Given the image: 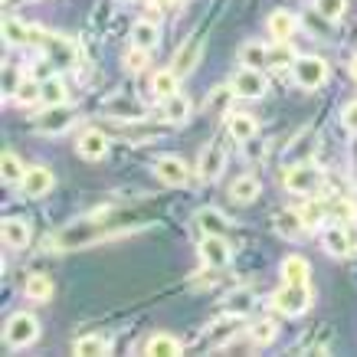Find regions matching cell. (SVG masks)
I'll return each mask as SVG.
<instances>
[{
	"instance_id": "1",
	"label": "cell",
	"mask_w": 357,
	"mask_h": 357,
	"mask_svg": "<svg viewBox=\"0 0 357 357\" xmlns=\"http://www.w3.org/2000/svg\"><path fill=\"white\" fill-rule=\"evenodd\" d=\"M272 305H275V312L289 314V318H298L312 308V289H308V282H285L279 292L272 295Z\"/></svg>"
},
{
	"instance_id": "2",
	"label": "cell",
	"mask_w": 357,
	"mask_h": 357,
	"mask_svg": "<svg viewBox=\"0 0 357 357\" xmlns=\"http://www.w3.org/2000/svg\"><path fill=\"white\" fill-rule=\"evenodd\" d=\"M40 337V321L33 318L30 312H13L10 318H7V325H3V341H7V347H30L33 341Z\"/></svg>"
},
{
	"instance_id": "3",
	"label": "cell",
	"mask_w": 357,
	"mask_h": 357,
	"mask_svg": "<svg viewBox=\"0 0 357 357\" xmlns=\"http://www.w3.org/2000/svg\"><path fill=\"white\" fill-rule=\"evenodd\" d=\"M282 184L289 187L292 194L298 197H308L321 187V171L314 167L312 161H302V164H289V171L282 174Z\"/></svg>"
},
{
	"instance_id": "4",
	"label": "cell",
	"mask_w": 357,
	"mask_h": 357,
	"mask_svg": "<svg viewBox=\"0 0 357 357\" xmlns=\"http://www.w3.org/2000/svg\"><path fill=\"white\" fill-rule=\"evenodd\" d=\"M292 76L298 89H321L328 82V63L321 56H298L292 66Z\"/></svg>"
},
{
	"instance_id": "5",
	"label": "cell",
	"mask_w": 357,
	"mask_h": 357,
	"mask_svg": "<svg viewBox=\"0 0 357 357\" xmlns=\"http://www.w3.org/2000/svg\"><path fill=\"white\" fill-rule=\"evenodd\" d=\"M223 171H227V148H223L220 141L204 144V151H200V158H197V177L206 181V184H213Z\"/></svg>"
},
{
	"instance_id": "6",
	"label": "cell",
	"mask_w": 357,
	"mask_h": 357,
	"mask_svg": "<svg viewBox=\"0 0 357 357\" xmlns=\"http://www.w3.org/2000/svg\"><path fill=\"white\" fill-rule=\"evenodd\" d=\"M3 40L10 46H43L46 30L23 23L20 17H7V20H3Z\"/></svg>"
},
{
	"instance_id": "7",
	"label": "cell",
	"mask_w": 357,
	"mask_h": 357,
	"mask_svg": "<svg viewBox=\"0 0 357 357\" xmlns=\"http://www.w3.org/2000/svg\"><path fill=\"white\" fill-rule=\"evenodd\" d=\"M229 86H233V92H236L239 98H262L269 92V82L262 76V69H249V66L236 69V76H233Z\"/></svg>"
},
{
	"instance_id": "8",
	"label": "cell",
	"mask_w": 357,
	"mask_h": 357,
	"mask_svg": "<svg viewBox=\"0 0 357 357\" xmlns=\"http://www.w3.org/2000/svg\"><path fill=\"white\" fill-rule=\"evenodd\" d=\"M73 121H76V115H73L69 105H46L43 115H36L33 128L40 131V135H63Z\"/></svg>"
},
{
	"instance_id": "9",
	"label": "cell",
	"mask_w": 357,
	"mask_h": 357,
	"mask_svg": "<svg viewBox=\"0 0 357 357\" xmlns=\"http://www.w3.org/2000/svg\"><path fill=\"white\" fill-rule=\"evenodd\" d=\"M154 174H158V181L167 187H184L190 184V167H187L177 154H164V158H158V164H154Z\"/></svg>"
},
{
	"instance_id": "10",
	"label": "cell",
	"mask_w": 357,
	"mask_h": 357,
	"mask_svg": "<svg viewBox=\"0 0 357 357\" xmlns=\"http://www.w3.org/2000/svg\"><path fill=\"white\" fill-rule=\"evenodd\" d=\"M56 187V177L50 167H43V164H33V167H26V177H23V197H30V200H40V197H46L50 190Z\"/></svg>"
},
{
	"instance_id": "11",
	"label": "cell",
	"mask_w": 357,
	"mask_h": 357,
	"mask_svg": "<svg viewBox=\"0 0 357 357\" xmlns=\"http://www.w3.org/2000/svg\"><path fill=\"white\" fill-rule=\"evenodd\" d=\"M200 259L210 266V269H227L229 259H233V249H229L227 236H204L200 239Z\"/></svg>"
},
{
	"instance_id": "12",
	"label": "cell",
	"mask_w": 357,
	"mask_h": 357,
	"mask_svg": "<svg viewBox=\"0 0 357 357\" xmlns=\"http://www.w3.org/2000/svg\"><path fill=\"white\" fill-rule=\"evenodd\" d=\"M76 154L82 161H102V158L109 154V138H105V131L86 128L76 141Z\"/></svg>"
},
{
	"instance_id": "13",
	"label": "cell",
	"mask_w": 357,
	"mask_h": 357,
	"mask_svg": "<svg viewBox=\"0 0 357 357\" xmlns=\"http://www.w3.org/2000/svg\"><path fill=\"white\" fill-rule=\"evenodd\" d=\"M96 236H98V227L92 223V220H82V223H73L69 229H63V233L56 236V246L59 249H79V246H86V243H92Z\"/></svg>"
},
{
	"instance_id": "14",
	"label": "cell",
	"mask_w": 357,
	"mask_h": 357,
	"mask_svg": "<svg viewBox=\"0 0 357 357\" xmlns=\"http://www.w3.org/2000/svg\"><path fill=\"white\" fill-rule=\"evenodd\" d=\"M321 246H325L331 256H347V252H354V236H351L344 227L331 223V227L321 229Z\"/></svg>"
},
{
	"instance_id": "15",
	"label": "cell",
	"mask_w": 357,
	"mask_h": 357,
	"mask_svg": "<svg viewBox=\"0 0 357 357\" xmlns=\"http://www.w3.org/2000/svg\"><path fill=\"white\" fill-rule=\"evenodd\" d=\"M266 26H269V36L275 40V43H289L292 33L298 30V17H295L292 10H272Z\"/></svg>"
},
{
	"instance_id": "16",
	"label": "cell",
	"mask_w": 357,
	"mask_h": 357,
	"mask_svg": "<svg viewBox=\"0 0 357 357\" xmlns=\"http://www.w3.org/2000/svg\"><path fill=\"white\" fill-rule=\"evenodd\" d=\"M227 131H229V138H233V141L246 144V141L256 138L259 125H256V119H252L249 112H229V115H227Z\"/></svg>"
},
{
	"instance_id": "17",
	"label": "cell",
	"mask_w": 357,
	"mask_h": 357,
	"mask_svg": "<svg viewBox=\"0 0 357 357\" xmlns=\"http://www.w3.org/2000/svg\"><path fill=\"white\" fill-rule=\"evenodd\" d=\"M200 56H204V40H187V43L177 50V56H174L171 69L177 73V76H187V73H194L197 69Z\"/></svg>"
},
{
	"instance_id": "18",
	"label": "cell",
	"mask_w": 357,
	"mask_h": 357,
	"mask_svg": "<svg viewBox=\"0 0 357 357\" xmlns=\"http://www.w3.org/2000/svg\"><path fill=\"white\" fill-rule=\"evenodd\" d=\"M308 229V220H305L302 210H279L275 213V233L285 239H298Z\"/></svg>"
},
{
	"instance_id": "19",
	"label": "cell",
	"mask_w": 357,
	"mask_h": 357,
	"mask_svg": "<svg viewBox=\"0 0 357 357\" xmlns=\"http://www.w3.org/2000/svg\"><path fill=\"white\" fill-rule=\"evenodd\" d=\"M197 229L204 233V236H227V229H229V220L220 213V210H213V206H204V210H197V217H194Z\"/></svg>"
},
{
	"instance_id": "20",
	"label": "cell",
	"mask_w": 357,
	"mask_h": 357,
	"mask_svg": "<svg viewBox=\"0 0 357 357\" xmlns=\"http://www.w3.org/2000/svg\"><path fill=\"white\" fill-rule=\"evenodd\" d=\"M158 40H161V26L154 20H148V17H141V20H135V26H131V46H138V50H154L158 46Z\"/></svg>"
},
{
	"instance_id": "21",
	"label": "cell",
	"mask_w": 357,
	"mask_h": 357,
	"mask_svg": "<svg viewBox=\"0 0 357 357\" xmlns=\"http://www.w3.org/2000/svg\"><path fill=\"white\" fill-rule=\"evenodd\" d=\"M105 112H109L112 119H119V121H138V119H144L141 102H135V98H128V96H112L109 102H105Z\"/></svg>"
},
{
	"instance_id": "22",
	"label": "cell",
	"mask_w": 357,
	"mask_h": 357,
	"mask_svg": "<svg viewBox=\"0 0 357 357\" xmlns=\"http://www.w3.org/2000/svg\"><path fill=\"white\" fill-rule=\"evenodd\" d=\"M239 328H243V314L227 312V318H220L217 325L210 328V344H213V347H223L227 341H233V337L239 335Z\"/></svg>"
},
{
	"instance_id": "23",
	"label": "cell",
	"mask_w": 357,
	"mask_h": 357,
	"mask_svg": "<svg viewBox=\"0 0 357 357\" xmlns=\"http://www.w3.org/2000/svg\"><path fill=\"white\" fill-rule=\"evenodd\" d=\"M0 233H3V243H7V246L10 249H23V246H30V223H26V220H20V217H7L3 220V229H0Z\"/></svg>"
},
{
	"instance_id": "24",
	"label": "cell",
	"mask_w": 357,
	"mask_h": 357,
	"mask_svg": "<svg viewBox=\"0 0 357 357\" xmlns=\"http://www.w3.org/2000/svg\"><path fill=\"white\" fill-rule=\"evenodd\" d=\"M43 50H46V56H50L56 66H73V63H76V50H73V43H69V40H63V36L46 33Z\"/></svg>"
},
{
	"instance_id": "25",
	"label": "cell",
	"mask_w": 357,
	"mask_h": 357,
	"mask_svg": "<svg viewBox=\"0 0 357 357\" xmlns=\"http://www.w3.org/2000/svg\"><path fill=\"white\" fill-rule=\"evenodd\" d=\"M23 292H26L30 302L46 305L50 298H53V279H50L46 272H30V275H26V285H23Z\"/></svg>"
},
{
	"instance_id": "26",
	"label": "cell",
	"mask_w": 357,
	"mask_h": 357,
	"mask_svg": "<svg viewBox=\"0 0 357 357\" xmlns=\"http://www.w3.org/2000/svg\"><path fill=\"white\" fill-rule=\"evenodd\" d=\"M262 184H259V177L256 174H243V177H236L233 181V187H229V197H233V204H252L256 197H259Z\"/></svg>"
},
{
	"instance_id": "27",
	"label": "cell",
	"mask_w": 357,
	"mask_h": 357,
	"mask_svg": "<svg viewBox=\"0 0 357 357\" xmlns=\"http://www.w3.org/2000/svg\"><path fill=\"white\" fill-rule=\"evenodd\" d=\"M181 351H184V344L174 335H164V331L161 335H151L144 341V354L148 357H177Z\"/></svg>"
},
{
	"instance_id": "28",
	"label": "cell",
	"mask_w": 357,
	"mask_h": 357,
	"mask_svg": "<svg viewBox=\"0 0 357 357\" xmlns=\"http://www.w3.org/2000/svg\"><path fill=\"white\" fill-rule=\"evenodd\" d=\"M239 66L266 69V66H269V46L259 43V40H246V43L239 46Z\"/></svg>"
},
{
	"instance_id": "29",
	"label": "cell",
	"mask_w": 357,
	"mask_h": 357,
	"mask_svg": "<svg viewBox=\"0 0 357 357\" xmlns=\"http://www.w3.org/2000/svg\"><path fill=\"white\" fill-rule=\"evenodd\" d=\"M164 105V119L171 121V125H184V121H190V112H194V105H190V98L187 96H171L167 102H161Z\"/></svg>"
},
{
	"instance_id": "30",
	"label": "cell",
	"mask_w": 357,
	"mask_h": 357,
	"mask_svg": "<svg viewBox=\"0 0 357 357\" xmlns=\"http://www.w3.org/2000/svg\"><path fill=\"white\" fill-rule=\"evenodd\" d=\"M177 73L174 69H158L151 76V92H154V98L158 102H167L171 96H177Z\"/></svg>"
},
{
	"instance_id": "31",
	"label": "cell",
	"mask_w": 357,
	"mask_h": 357,
	"mask_svg": "<svg viewBox=\"0 0 357 357\" xmlns=\"http://www.w3.org/2000/svg\"><path fill=\"white\" fill-rule=\"evenodd\" d=\"M314 131L312 128H305L298 138H295V148H289V154H285V161L289 164H302V161H312V154H314Z\"/></svg>"
},
{
	"instance_id": "32",
	"label": "cell",
	"mask_w": 357,
	"mask_h": 357,
	"mask_svg": "<svg viewBox=\"0 0 357 357\" xmlns=\"http://www.w3.org/2000/svg\"><path fill=\"white\" fill-rule=\"evenodd\" d=\"M73 351H76V354H86V357H102L112 351V341L102 335H82L76 344H73Z\"/></svg>"
},
{
	"instance_id": "33",
	"label": "cell",
	"mask_w": 357,
	"mask_h": 357,
	"mask_svg": "<svg viewBox=\"0 0 357 357\" xmlns=\"http://www.w3.org/2000/svg\"><path fill=\"white\" fill-rule=\"evenodd\" d=\"M308 275H312V266H308V259L305 256H289V259L282 262V279L285 282H308Z\"/></svg>"
},
{
	"instance_id": "34",
	"label": "cell",
	"mask_w": 357,
	"mask_h": 357,
	"mask_svg": "<svg viewBox=\"0 0 357 357\" xmlns=\"http://www.w3.org/2000/svg\"><path fill=\"white\" fill-rule=\"evenodd\" d=\"M10 96L17 105H33V102H40V96H43V82H36V79L26 76L17 82V89H13Z\"/></svg>"
},
{
	"instance_id": "35",
	"label": "cell",
	"mask_w": 357,
	"mask_h": 357,
	"mask_svg": "<svg viewBox=\"0 0 357 357\" xmlns=\"http://www.w3.org/2000/svg\"><path fill=\"white\" fill-rule=\"evenodd\" d=\"M0 171H3V184H23V177H26V167H23V161L13 151H3Z\"/></svg>"
},
{
	"instance_id": "36",
	"label": "cell",
	"mask_w": 357,
	"mask_h": 357,
	"mask_svg": "<svg viewBox=\"0 0 357 357\" xmlns=\"http://www.w3.org/2000/svg\"><path fill=\"white\" fill-rule=\"evenodd\" d=\"M66 82L59 76H50L43 82V96H40V102H43V105H66Z\"/></svg>"
},
{
	"instance_id": "37",
	"label": "cell",
	"mask_w": 357,
	"mask_h": 357,
	"mask_svg": "<svg viewBox=\"0 0 357 357\" xmlns=\"http://www.w3.org/2000/svg\"><path fill=\"white\" fill-rule=\"evenodd\" d=\"M249 341L256 347H266L275 341V321H269V318H262V321H256V325H249Z\"/></svg>"
},
{
	"instance_id": "38",
	"label": "cell",
	"mask_w": 357,
	"mask_h": 357,
	"mask_svg": "<svg viewBox=\"0 0 357 357\" xmlns=\"http://www.w3.org/2000/svg\"><path fill=\"white\" fill-rule=\"evenodd\" d=\"M161 135V128H154V125H148V119H138L131 121V128H125V138L135 141V144H144V141H154Z\"/></svg>"
},
{
	"instance_id": "39",
	"label": "cell",
	"mask_w": 357,
	"mask_h": 357,
	"mask_svg": "<svg viewBox=\"0 0 357 357\" xmlns=\"http://www.w3.org/2000/svg\"><path fill=\"white\" fill-rule=\"evenodd\" d=\"M318 17H325L328 23H337L347 13V0H314Z\"/></svg>"
},
{
	"instance_id": "40",
	"label": "cell",
	"mask_w": 357,
	"mask_h": 357,
	"mask_svg": "<svg viewBox=\"0 0 357 357\" xmlns=\"http://www.w3.org/2000/svg\"><path fill=\"white\" fill-rule=\"evenodd\" d=\"M295 59L298 56H295V50L289 43H275L269 50V66H275V69H292Z\"/></svg>"
},
{
	"instance_id": "41",
	"label": "cell",
	"mask_w": 357,
	"mask_h": 357,
	"mask_svg": "<svg viewBox=\"0 0 357 357\" xmlns=\"http://www.w3.org/2000/svg\"><path fill=\"white\" fill-rule=\"evenodd\" d=\"M249 308H252V292H249V289H239V292H233V295L227 298V312L246 314Z\"/></svg>"
},
{
	"instance_id": "42",
	"label": "cell",
	"mask_w": 357,
	"mask_h": 357,
	"mask_svg": "<svg viewBox=\"0 0 357 357\" xmlns=\"http://www.w3.org/2000/svg\"><path fill=\"white\" fill-rule=\"evenodd\" d=\"M229 98H236V92H233V86H220L210 92V98H206V109H227Z\"/></svg>"
},
{
	"instance_id": "43",
	"label": "cell",
	"mask_w": 357,
	"mask_h": 357,
	"mask_svg": "<svg viewBox=\"0 0 357 357\" xmlns=\"http://www.w3.org/2000/svg\"><path fill=\"white\" fill-rule=\"evenodd\" d=\"M341 125H344V131L357 135V98H351L344 109H341Z\"/></svg>"
},
{
	"instance_id": "44",
	"label": "cell",
	"mask_w": 357,
	"mask_h": 357,
	"mask_svg": "<svg viewBox=\"0 0 357 357\" xmlns=\"http://www.w3.org/2000/svg\"><path fill=\"white\" fill-rule=\"evenodd\" d=\"M125 66H128V73H141L144 69V50L131 46V53L125 56Z\"/></svg>"
},
{
	"instance_id": "45",
	"label": "cell",
	"mask_w": 357,
	"mask_h": 357,
	"mask_svg": "<svg viewBox=\"0 0 357 357\" xmlns=\"http://www.w3.org/2000/svg\"><path fill=\"white\" fill-rule=\"evenodd\" d=\"M305 213V220H308V227H318V220L325 217V206H318V204H312L308 210H302Z\"/></svg>"
},
{
	"instance_id": "46",
	"label": "cell",
	"mask_w": 357,
	"mask_h": 357,
	"mask_svg": "<svg viewBox=\"0 0 357 357\" xmlns=\"http://www.w3.org/2000/svg\"><path fill=\"white\" fill-rule=\"evenodd\" d=\"M351 76L357 79V59H351Z\"/></svg>"
},
{
	"instance_id": "47",
	"label": "cell",
	"mask_w": 357,
	"mask_h": 357,
	"mask_svg": "<svg viewBox=\"0 0 357 357\" xmlns=\"http://www.w3.org/2000/svg\"><path fill=\"white\" fill-rule=\"evenodd\" d=\"M158 3H174V0H158Z\"/></svg>"
}]
</instances>
